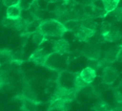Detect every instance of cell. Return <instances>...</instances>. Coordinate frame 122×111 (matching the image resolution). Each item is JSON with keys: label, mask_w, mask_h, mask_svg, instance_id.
Wrapping results in <instances>:
<instances>
[{"label": "cell", "mask_w": 122, "mask_h": 111, "mask_svg": "<svg viewBox=\"0 0 122 111\" xmlns=\"http://www.w3.org/2000/svg\"><path fill=\"white\" fill-rule=\"evenodd\" d=\"M40 29L42 30L46 38H60L68 31L64 24L53 18L42 20L40 23Z\"/></svg>", "instance_id": "obj_1"}, {"label": "cell", "mask_w": 122, "mask_h": 111, "mask_svg": "<svg viewBox=\"0 0 122 111\" xmlns=\"http://www.w3.org/2000/svg\"><path fill=\"white\" fill-rule=\"evenodd\" d=\"M77 93L78 92L76 90V89H67L57 85L51 100L61 99L71 102L76 97Z\"/></svg>", "instance_id": "obj_2"}, {"label": "cell", "mask_w": 122, "mask_h": 111, "mask_svg": "<svg viewBox=\"0 0 122 111\" xmlns=\"http://www.w3.org/2000/svg\"><path fill=\"white\" fill-rule=\"evenodd\" d=\"M77 74H73L66 71L60 72L58 76L57 85L67 89H75V81Z\"/></svg>", "instance_id": "obj_3"}, {"label": "cell", "mask_w": 122, "mask_h": 111, "mask_svg": "<svg viewBox=\"0 0 122 111\" xmlns=\"http://www.w3.org/2000/svg\"><path fill=\"white\" fill-rule=\"evenodd\" d=\"M63 55H60L56 53H51L49 54L47 59L45 62V67L51 69H58L63 65H64Z\"/></svg>", "instance_id": "obj_4"}, {"label": "cell", "mask_w": 122, "mask_h": 111, "mask_svg": "<svg viewBox=\"0 0 122 111\" xmlns=\"http://www.w3.org/2000/svg\"><path fill=\"white\" fill-rule=\"evenodd\" d=\"M83 53L88 59L100 60L101 57V50L97 43H89L83 48Z\"/></svg>", "instance_id": "obj_5"}, {"label": "cell", "mask_w": 122, "mask_h": 111, "mask_svg": "<svg viewBox=\"0 0 122 111\" xmlns=\"http://www.w3.org/2000/svg\"><path fill=\"white\" fill-rule=\"evenodd\" d=\"M103 41L108 43H115L120 40L122 38V33L114 25L109 30L100 33Z\"/></svg>", "instance_id": "obj_6"}, {"label": "cell", "mask_w": 122, "mask_h": 111, "mask_svg": "<svg viewBox=\"0 0 122 111\" xmlns=\"http://www.w3.org/2000/svg\"><path fill=\"white\" fill-rule=\"evenodd\" d=\"M96 33V30L88 28L81 24L78 30L76 31V36L81 42H88Z\"/></svg>", "instance_id": "obj_7"}, {"label": "cell", "mask_w": 122, "mask_h": 111, "mask_svg": "<svg viewBox=\"0 0 122 111\" xmlns=\"http://www.w3.org/2000/svg\"><path fill=\"white\" fill-rule=\"evenodd\" d=\"M49 54L43 48H37L32 53L29 58V61L37 65L45 66Z\"/></svg>", "instance_id": "obj_8"}, {"label": "cell", "mask_w": 122, "mask_h": 111, "mask_svg": "<svg viewBox=\"0 0 122 111\" xmlns=\"http://www.w3.org/2000/svg\"><path fill=\"white\" fill-rule=\"evenodd\" d=\"M118 77V73L114 67L108 66L103 69L102 81L104 84H112L117 79Z\"/></svg>", "instance_id": "obj_9"}, {"label": "cell", "mask_w": 122, "mask_h": 111, "mask_svg": "<svg viewBox=\"0 0 122 111\" xmlns=\"http://www.w3.org/2000/svg\"><path fill=\"white\" fill-rule=\"evenodd\" d=\"M52 52L60 54L65 55L69 52L70 50V44L66 39H59L53 41L52 45Z\"/></svg>", "instance_id": "obj_10"}, {"label": "cell", "mask_w": 122, "mask_h": 111, "mask_svg": "<svg viewBox=\"0 0 122 111\" xmlns=\"http://www.w3.org/2000/svg\"><path fill=\"white\" fill-rule=\"evenodd\" d=\"M79 74L81 77V78L88 84H90L95 80L97 75L96 71L90 67H87L85 69H83L79 73Z\"/></svg>", "instance_id": "obj_11"}, {"label": "cell", "mask_w": 122, "mask_h": 111, "mask_svg": "<svg viewBox=\"0 0 122 111\" xmlns=\"http://www.w3.org/2000/svg\"><path fill=\"white\" fill-rule=\"evenodd\" d=\"M22 9L20 4H17L7 7L6 12V17L12 20H19L22 17Z\"/></svg>", "instance_id": "obj_12"}, {"label": "cell", "mask_w": 122, "mask_h": 111, "mask_svg": "<svg viewBox=\"0 0 122 111\" xmlns=\"http://www.w3.org/2000/svg\"><path fill=\"white\" fill-rule=\"evenodd\" d=\"M121 0H102L103 6L107 14L111 13L113 10H115Z\"/></svg>", "instance_id": "obj_13"}, {"label": "cell", "mask_w": 122, "mask_h": 111, "mask_svg": "<svg viewBox=\"0 0 122 111\" xmlns=\"http://www.w3.org/2000/svg\"><path fill=\"white\" fill-rule=\"evenodd\" d=\"M32 40L35 45L38 46L46 40V36L44 35L40 28L32 34Z\"/></svg>", "instance_id": "obj_14"}, {"label": "cell", "mask_w": 122, "mask_h": 111, "mask_svg": "<svg viewBox=\"0 0 122 111\" xmlns=\"http://www.w3.org/2000/svg\"><path fill=\"white\" fill-rule=\"evenodd\" d=\"M94 111H113V107L105 101H99L93 107Z\"/></svg>", "instance_id": "obj_15"}, {"label": "cell", "mask_w": 122, "mask_h": 111, "mask_svg": "<svg viewBox=\"0 0 122 111\" xmlns=\"http://www.w3.org/2000/svg\"><path fill=\"white\" fill-rule=\"evenodd\" d=\"M88 86V84H87L80 76L79 73L76 74V81H75V89L78 92L80 91H82L85 87Z\"/></svg>", "instance_id": "obj_16"}, {"label": "cell", "mask_w": 122, "mask_h": 111, "mask_svg": "<svg viewBox=\"0 0 122 111\" xmlns=\"http://www.w3.org/2000/svg\"><path fill=\"white\" fill-rule=\"evenodd\" d=\"M2 24L5 27L12 28L14 30H17V24H18V20H12V19H10V18L5 17L2 20Z\"/></svg>", "instance_id": "obj_17"}, {"label": "cell", "mask_w": 122, "mask_h": 111, "mask_svg": "<svg viewBox=\"0 0 122 111\" xmlns=\"http://www.w3.org/2000/svg\"><path fill=\"white\" fill-rule=\"evenodd\" d=\"M81 24L88 28L92 30H97V23L93 20V18H86L81 21Z\"/></svg>", "instance_id": "obj_18"}, {"label": "cell", "mask_w": 122, "mask_h": 111, "mask_svg": "<svg viewBox=\"0 0 122 111\" xmlns=\"http://www.w3.org/2000/svg\"><path fill=\"white\" fill-rule=\"evenodd\" d=\"M20 2V0H2L3 5L7 7L17 5Z\"/></svg>", "instance_id": "obj_19"}, {"label": "cell", "mask_w": 122, "mask_h": 111, "mask_svg": "<svg viewBox=\"0 0 122 111\" xmlns=\"http://www.w3.org/2000/svg\"><path fill=\"white\" fill-rule=\"evenodd\" d=\"M116 61L122 63V45H121V48H120V49L118 50V53L117 54Z\"/></svg>", "instance_id": "obj_20"}, {"label": "cell", "mask_w": 122, "mask_h": 111, "mask_svg": "<svg viewBox=\"0 0 122 111\" xmlns=\"http://www.w3.org/2000/svg\"><path fill=\"white\" fill-rule=\"evenodd\" d=\"M58 1H60V0H45V2H46L47 3H49V4L57 3V2H58ZM62 1H63V0H62Z\"/></svg>", "instance_id": "obj_21"}, {"label": "cell", "mask_w": 122, "mask_h": 111, "mask_svg": "<svg viewBox=\"0 0 122 111\" xmlns=\"http://www.w3.org/2000/svg\"><path fill=\"white\" fill-rule=\"evenodd\" d=\"M93 1H94V2H96V1H98V0H93Z\"/></svg>", "instance_id": "obj_22"}, {"label": "cell", "mask_w": 122, "mask_h": 111, "mask_svg": "<svg viewBox=\"0 0 122 111\" xmlns=\"http://www.w3.org/2000/svg\"><path fill=\"white\" fill-rule=\"evenodd\" d=\"M2 67V65H1V64H0V67Z\"/></svg>", "instance_id": "obj_23"}, {"label": "cell", "mask_w": 122, "mask_h": 111, "mask_svg": "<svg viewBox=\"0 0 122 111\" xmlns=\"http://www.w3.org/2000/svg\"></svg>", "instance_id": "obj_24"}, {"label": "cell", "mask_w": 122, "mask_h": 111, "mask_svg": "<svg viewBox=\"0 0 122 111\" xmlns=\"http://www.w3.org/2000/svg\"></svg>", "instance_id": "obj_25"}]
</instances>
